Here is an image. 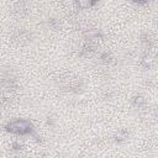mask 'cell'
I'll return each mask as SVG.
<instances>
[{
	"label": "cell",
	"instance_id": "1",
	"mask_svg": "<svg viewBox=\"0 0 158 158\" xmlns=\"http://www.w3.org/2000/svg\"><path fill=\"white\" fill-rule=\"evenodd\" d=\"M7 130L10 132H14V133L23 135L31 130V123L26 120H15L7 126Z\"/></svg>",
	"mask_w": 158,
	"mask_h": 158
},
{
	"label": "cell",
	"instance_id": "2",
	"mask_svg": "<svg viewBox=\"0 0 158 158\" xmlns=\"http://www.w3.org/2000/svg\"><path fill=\"white\" fill-rule=\"evenodd\" d=\"M75 1L80 7H89L91 5V0H75Z\"/></svg>",
	"mask_w": 158,
	"mask_h": 158
},
{
	"label": "cell",
	"instance_id": "3",
	"mask_svg": "<svg viewBox=\"0 0 158 158\" xmlns=\"http://www.w3.org/2000/svg\"><path fill=\"white\" fill-rule=\"evenodd\" d=\"M135 1H138V2H144V1H147V0H135Z\"/></svg>",
	"mask_w": 158,
	"mask_h": 158
}]
</instances>
